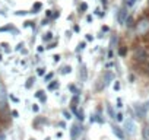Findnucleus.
<instances>
[{
	"label": "nucleus",
	"mask_w": 149,
	"mask_h": 140,
	"mask_svg": "<svg viewBox=\"0 0 149 140\" xmlns=\"http://www.w3.org/2000/svg\"><path fill=\"white\" fill-rule=\"evenodd\" d=\"M42 40H44L45 42L51 41V40H53V34H51V32H45V34H44V37H42Z\"/></svg>",
	"instance_id": "nucleus-17"
},
{
	"label": "nucleus",
	"mask_w": 149,
	"mask_h": 140,
	"mask_svg": "<svg viewBox=\"0 0 149 140\" xmlns=\"http://www.w3.org/2000/svg\"><path fill=\"white\" fill-rule=\"evenodd\" d=\"M105 108H107V112H108V115H110V118L111 120H116V111H114V108H113V105L111 104H107L105 105Z\"/></svg>",
	"instance_id": "nucleus-8"
},
{
	"label": "nucleus",
	"mask_w": 149,
	"mask_h": 140,
	"mask_svg": "<svg viewBox=\"0 0 149 140\" xmlns=\"http://www.w3.org/2000/svg\"><path fill=\"white\" fill-rule=\"evenodd\" d=\"M92 40H94V37H92L91 34H88V35H86V41H92Z\"/></svg>",
	"instance_id": "nucleus-35"
},
{
	"label": "nucleus",
	"mask_w": 149,
	"mask_h": 140,
	"mask_svg": "<svg viewBox=\"0 0 149 140\" xmlns=\"http://www.w3.org/2000/svg\"><path fill=\"white\" fill-rule=\"evenodd\" d=\"M111 131H113V134H114L118 140H126V133H124V130H123L120 125L111 124Z\"/></svg>",
	"instance_id": "nucleus-6"
},
{
	"label": "nucleus",
	"mask_w": 149,
	"mask_h": 140,
	"mask_svg": "<svg viewBox=\"0 0 149 140\" xmlns=\"http://www.w3.org/2000/svg\"><path fill=\"white\" fill-rule=\"evenodd\" d=\"M82 123H78V124H73L72 125V128H70V137H72V140H76L79 136H81V133H82Z\"/></svg>",
	"instance_id": "nucleus-5"
},
{
	"label": "nucleus",
	"mask_w": 149,
	"mask_h": 140,
	"mask_svg": "<svg viewBox=\"0 0 149 140\" xmlns=\"http://www.w3.org/2000/svg\"><path fill=\"white\" fill-rule=\"evenodd\" d=\"M73 31H74V32H79V31H81L79 25H74V26H73Z\"/></svg>",
	"instance_id": "nucleus-34"
},
{
	"label": "nucleus",
	"mask_w": 149,
	"mask_h": 140,
	"mask_svg": "<svg viewBox=\"0 0 149 140\" xmlns=\"http://www.w3.org/2000/svg\"><path fill=\"white\" fill-rule=\"evenodd\" d=\"M76 118H78V121L79 123H84V120H85V112H84V110L81 108V110H78V112H76Z\"/></svg>",
	"instance_id": "nucleus-12"
},
{
	"label": "nucleus",
	"mask_w": 149,
	"mask_h": 140,
	"mask_svg": "<svg viewBox=\"0 0 149 140\" xmlns=\"http://www.w3.org/2000/svg\"><path fill=\"white\" fill-rule=\"evenodd\" d=\"M85 47H86V42H85V41H82V42H79V44H78V48H76V51L79 53V51L85 50Z\"/></svg>",
	"instance_id": "nucleus-20"
},
{
	"label": "nucleus",
	"mask_w": 149,
	"mask_h": 140,
	"mask_svg": "<svg viewBox=\"0 0 149 140\" xmlns=\"http://www.w3.org/2000/svg\"><path fill=\"white\" fill-rule=\"evenodd\" d=\"M117 34L116 35H111V40H110V50H113L114 48V44H117Z\"/></svg>",
	"instance_id": "nucleus-14"
},
{
	"label": "nucleus",
	"mask_w": 149,
	"mask_h": 140,
	"mask_svg": "<svg viewBox=\"0 0 149 140\" xmlns=\"http://www.w3.org/2000/svg\"><path fill=\"white\" fill-rule=\"evenodd\" d=\"M42 96H45V92L44 91H37V94H35V98H42Z\"/></svg>",
	"instance_id": "nucleus-25"
},
{
	"label": "nucleus",
	"mask_w": 149,
	"mask_h": 140,
	"mask_svg": "<svg viewBox=\"0 0 149 140\" xmlns=\"http://www.w3.org/2000/svg\"><path fill=\"white\" fill-rule=\"evenodd\" d=\"M148 5H149V2H148Z\"/></svg>",
	"instance_id": "nucleus-49"
},
{
	"label": "nucleus",
	"mask_w": 149,
	"mask_h": 140,
	"mask_svg": "<svg viewBox=\"0 0 149 140\" xmlns=\"http://www.w3.org/2000/svg\"><path fill=\"white\" fill-rule=\"evenodd\" d=\"M116 107H117L118 110H121V108H123V102H121V99H120V98L117 99V105H116Z\"/></svg>",
	"instance_id": "nucleus-30"
},
{
	"label": "nucleus",
	"mask_w": 149,
	"mask_h": 140,
	"mask_svg": "<svg viewBox=\"0 0 149 140\" xmlns=\"http://www.w3.org/2000/svg\"><path fill=\"white\" fill-rule=\"evenodd\" d=\"M32 111H34V112H38V111H40V107H38L37 104H35V105H32Z\"/></svg>",
	"instance_id": "nucleus-32"
},
{
	"label": "nucleus",
	"mask_w": 149,
	"mask_h": 140,
	"mask_svg": "<svg viewBox=\"0 0 149 140\" xmlns=\"http://www.w3.org/2000/svg\"><path fill=\"white\" fill-rule=\"evenodd\" d=\"M134 112H136V118H139V120H143L145 115H146L143 105H134Z\"/></svg>",
	"instance_id": "nucleus-7"
},
{
	"label": "nucleus",
	"mask_w": 149,
	"mask_h": 140,
	"mask_svg": "<svg viewBox=\"0 0 149 140\" xmlns=\"http://www.w3.org/2000/svg\"><path fill=\"white\" fill-rule=\"evenodd\" d=\"M134 31H136V35H137V37L148 35V34H149V18L142 16V18H140L137 22H136Z\"/></svg>",
	"instance_id": "nucleus-2"
},
{
	"label": "nucleus",
	"mask_w": 149,
	"mask_h": 140,
	"mask_svg": "<svg viewBox=\"0 0 149 140\" xmlns=\"http://www.w3.org/2000/svg\"><path fill=\"white\" fill-rule=\"evenodd\" d=\"M86 21H88V22H91V21H92V16H91V15H88V16H86Z\"/></svg>",
	"instance_id": "nucleus-43"
},
{
	"label": "nucleus",
	"mask_w": 149,
	"mask_h": 140,
	"mask_svg": "<svg viewBox=\"0 0 149 140\" xmlns=\"http://www.w3.org/2000/svg\"><path fill=\"white\" fill-rule=\"evenodd\" d=\"M12 115H13V117H18L19 114H18V111H15V110H13V111H12Z\"/></svg>",
	"instance_id": "nucleus-41"
},
{
	"label": "nucleus",
	"mask_w": 149,
	"mask_h": 140,
	"mask_svg": "<svg viewBox=\"0 0 149 140\" xmlns=\"http://www.w3.org/2000/svg\"><path fill=\"white\" fill-rule=\"evenodd\" d=\"M58 125H60V127H63V128L66 127V124H64V121H60V123H58Z\"/></svg>",
	"instance_id": "nucleus-42"
},
{
	"label": "nucleus",
	"mask_w": 149,
	"mask_h": 140,
	"mask_svg": "<svg viewBox=\"0 0 149 140\" xmlns=\"http://www.w3.org/2000/svg\"><path fill=\"white\" fill-rule=\"evenodd\" d=\"M58 88V82L57 80H51V83H48V91H54Z\"/></svg>",
	"instance_id": "nucleus-15"
},
{
	"label": "nucleus",
	"mask_w": 149,
	"mask_h": 140,
	"mask_svg": "<svg viewBox=\"0 0 149 140\" xmlns=\"http://www.w3.org/2000/svg\"><path fill=\"white\" fill-rule=\"evenodd\" d=\"M37 73H38L40 76H42V75H45V69H42V67H40V69H38V72H37Z\"/></svg>",
	"instance_id": "nucleus-29"
},
{
	"label": "nucleus",
	"mask_w": 149,
	"mask_h": 140,
	"mask_svg": "<svg viewBox=\"0 0 149 140\" xmlns=\"http://www.w3.org/2000/svg\"><path fill=\"white\" fill-rule=\"evenodd\" d=\"M82 140H85V139H82Z\"/></svg>",
	"instance_id": "nucleus-48"
},
{
	"label": "nucleus",
	"mask_w": 149,
	"mask_h": 140,
	"mask_svg": "<svg viewBox=\"0 0 149 140\" xmlns=\"http://www.w3.org/2000/svg\"><path fill=\"white\" fill-rule=\"evenodd\" d=\"M142 139L143 140H149V124H145L142 127Z\"/></svg>",
	"instance_id": "nucleus-9"
},
{
	"label": "nucleus",
	"mask_w": 149,
	"mask_h": 140,
	"mask_svg": "<svg viewBox=\"0 0 149 140\" xmlns=\"http://www.w3.org/2000/svg\"><path fill=\"white\" fill-rule=\"evenodd\" d=\"M86 10H88V5L85 2H82L81 6H79V12H86Z\"/></svg>",
	"instance_id": "nucleus-22"
},
{
	"label": "nucleus",
	"mask_w": 149,
	"mask_h": 140,
	"mask_svg": "<svg viewBox=\"0 0 149 140\" xmlns=\"http://www.w3.org/2000/svg\"><path fill=\"white\" fill-rule=\"evenodd\" d=\"M44 51V47H38V53H42Z\"/></svg>",
	"instance_id": "nucleus-44"
},
{
	"label": "nucleus",
	"mask_w": 149,
	"mask_h": 140,
	"mask_svg": "<svg viewBox=\"0 0 149 140\" xmlns=\"http://www.w3.org/2000/svg\"><path fill=\"white\" fill-rule=\"evenodd\" d=\"M79 99H81V95H74V96L72 98V101H70V105H72V107H76V105L79 104Z\"/></svg>",
	"instance_id": "nucleus-13"
},
{
	"label": "nucleus",
	"mask_w": 149,
	"mask_h": 140,
	"mask_svg": "<svg viewBox=\"0 0 149 140\" xmlns=\"http://www.w3.org/2000/svg\"><path fill=\"white\" fill-rule=\"evenodd\" d=\"M51 12H53V10H47V12H45V16H47V18H53V13H51Z\"/></svg>",
	"instance_id": "nucleus-33"
},
{
	"label": "nucleus",
	"mask_w": 149,
	"mask_h": 140,
	"mask_svg": "<svg viewBox=\"0 0 149 140\" xmlns=\"http://www.w3.org/2000/svg\"><path fill=\"white\" fill-rule=\"evenodd\" d=\"M34 82H35V78H29V79H28V82H26V85H25V86H26V88H31V86H32V83H34Z\"/></svg>",
	"instance_id": "nucleus-24"
},
{
	"label": "nucleus",
	"mask_w": 149,
	"mask_h": 140,
	"mask_svg": "<svg viewBox=\"0 0 149 140\" xmlns=\"http://www.w3.org/2000/svg\"><path fill=\"white\" fill-rule=\"evenodd\" d=\"M133 58L136 63L139 64H145L149 63V48L146 45H137L133 50Z\"/></svg>",
	"instance_id": "nucleus-1"
},
{
	"label": "nucleus",
	"mask_w": 149,
	"mask_h": 140,
	"mask_svg": "<svg viewBox=\"0 0 149 140\" xmlns=\"http://www.w3.org/2000/svg\"><path fill=\"white\" fill-rule=\"evenodd\" d=\"M72 72V67L70 66H64L63 69H61V75H67V73H70Z\"/></svg>",
	"instance_id": "nucleus-19"
},
{
	"label": "nucleus",
	"mask_w": 149,
	"mask_h": 140,
	"mask_svg": "<svg viewBox=\"0 0 149 140\" xmlns=\"http://www.w3.org/2000/svg\"><path fill=\"white\" fill-rule=\"evenodd\" d=\"M126 26H127V28H134V26H136V22H134V19H133L132 15H129V18H127V21H126Z\"/></svg>",
	"instance_id": "nucleus-11"
},
{
	"label": "nucleus",
	"mask_w": 149,
	"mask_h": 140,
	"mask_svg": "<svg viewBox=\"0 0 149 140\" xmlns=\"http://www.w3.org/2000/svg\"><path fill=\"white\" fill-rule=\"evenodd\" d=\"M137 2V0H124V6H127V8H132L134 3Z\"/></svg>",
	"instance_id": "nucleus-21"
},
{
	"label": "nucleus",
	"mask_w": 149,
	"mask_h": 140,
	"mask_svg": "<svg viewBox=\"0 0 149 140\" xmlns=\"http://www.w3.org/2000/svg\"><path fill=\"white\" fill-rule=\"evenodd\" d=\"M41 8H42V5H41L40 2H38V3H35V5H34V8H32V13H38V10H40Z\"/></svg>",
	"instance_id": "nucleus-18"
},
{
	"label": "nucleus",
	"mask_w": 149,
	"mask_h": 140,
	"mask_svg": "<svg viewBox=\"0 0 149 140\" xmlns=\"http://www.w3.org/2000/svg\"><path fill=\"white\" fill-rule=\"evenodd\" d=\"M113 55H114V54H113V50H110V51H108V58H113Z\"/></svg>",
	"instance_id": "nucleus-40"
},
{
	"label": "nucleus",
	"mask_w": 149,
	"mask_h": 140,
	"mask_svg": "<svg viewBox=\"0 0 149 140\" xmlns=\"http://www.w3.org/2000/svg\"><path fill=\"white\" fill-rule=\"evenodd\" d=\"M146 70H148V75H149V63H148V69Z\"/></svg>",
	"instance_id": "nucleus-46"
},
{
	"label": "nucleus",
	"mask_w": 149,
	"mask_h": 140,
	"mask_svg": "<svg viewBox=\"0 0 149 140\" xmlns=\"http://www.w3.org/2000/svg\"><path fill=\"white\" fill-rule=\"evenodd\" d=\"M108 31H110L108 26H102V32H108Z\"/></svg>",
	"instance_id": "nucleus-39"
},
{
	"label": "nucleus",
	"mask_w": 149,
	"mask_h": 140,
	"mask_svg": "<svg viewBox=\"0 0 149 140\" xmlns=\"http://www.w3.org/2000/svg\"><path fill=\"white\" fill-rule=\"evenodd\" d=\"M82 79L84 80L86 79V69H85V66H82Z\"/></svg>",
	"instance_id": "nucleus-28"
},
{
	"label": "nucleus",
	"mask_w": 149,
	"mask_h": 140,
	"mask_svg": "<svg viewBox=\"0 0 149 140\" xmlns=\"http://www.w3.org/2000/svg\"><path fill=\"white\" fill-rule=\"evenodd\" d=\"M127 51H129V47L127 45H120L118 47V55L120 57H126L127 55Z\"/></svg>",
	"instance_id": "nucleus-10"
},
{
	"label": "nucleus",
	"mask_w": 149,
	"mask_h": 140,
	"mask_svg": "<svg viewBox=\"0 0 149 140\" xmlns=\"http://www.w3.org/2000/svg\"><path fill=\"white\" fill-rule=\"evenodd\" d=\"M10 99H12V101H15V102H18V98H16V96H10Z\"/></svg>",
	"instance_id": "nucleus-45"
},
{
	"label": "nucleus",
	"mask_w": 149,
	"mask_h": 140,
	"mask_svg": "<svg viewBox=\"0 0 149 140\" xmlns=\"http://www.w3.org/2000/svg\"><path fill=\"white\" fill-rule=\"evenodd\" d=\"M54 47H56V42H51V44H50L47 48H48V50H51V48H54Z\"/></svg>",
	"instance_id": "nucleus-37"
},
{
	"label": "nucleus",
	"mask_w": 149,
	"mask_h": 140,
	"mask_svg": "<svg viewBox=\"0 0 149 140\" xmlns=\"http://www.w3.org/2000/svg\"><path fill=\"white\" fill-rule=\"evenodd\" d=\"M127 9H129L127 6H121V8L118 9V12H117V21H118L120 25H126V21H127V18H129Z\"/></svg>",
	"instance_id": "nucleus-4"
},
{
	"label": "nucleus",
	"mask_w": 149,
	"mask_h": 140,
	"mask_svg": "<svg viewBox=\"0 0 149 140\" xmlns=\"http://www.w3.org/2000/svg\"><path fill=\"white\" fill-rule=\"evenodd\" d=\"M113 88H114V91H120V88H121V86H120V82H118V80H116V82H114V85H113Z\"/></svg>",
	"instance_id": "nucleus-27"
},
{
	"label": "nucleus",
	"mask_w": 149,
	"mask_h": 140,
	"mask_svg": "<svg viewBox=\"0 0 149 140\" xmlns=\"http://www.w3.org/2000/svg\"><path fill=\"white\" fill-rule=\"evenodd\" d=\"M29 140H35V139H29Z\"/></svg>",
	"instance_id": "nucleus-47"
},
{
	"label": "nucleus",
	"mask_w": 149,
	"mask_h": 140,
	"mask_svg": "<svg viewBox=\"0 0 149 140\" xmlns=\"http://www.w3.org/2000/svg\"><path fill=\"white\" fill-rule=\"evenodd\" d=\"M142 105H143V108H145V111L148 112V110H149V101H146V102H145V104H142Z\"/></svg>",
	"instance_id": "nucleus-31"
},
{
	"label": "nucleus",
	"mask_w": 149,
	"mask_h": 140,
	"mask_svg": "<svg viewBox=\"0 0 149 140\" xmlns=\"http://www.w3.org/2000/svg\"><path fill=\"white\" fill-rule=\"evenodd\" d=\"M63 117H64V120H70L72 118V112H69L67 110H64L63 111Z\"/></svg>",
	"instance_id": "nucleus-23"
},
{
	"label": "nucleus",
	"mask_w": 149,
	"mask_h": 140,
	"mask_svg": "<svg viewBox=\"0 0 149 140\" xmlns=\"http://www.w3.org/2000/svg\"><path fill=\"white\" fill-rule=\"evenodd\" d=\"M116 121H118V123H124V115H123V112H117L116 114Z\"/></svg>",
	"instance_id": "nucleus-16"
},
{
	"label": "nucleus",
	"mask_w": 149,
	"mask_h": 140,
	"mask_svg": "<svg viewBox=\"0 0 149 140\" xmlns=\"http://www.w3.org/2000/svg\"><path fill=\"white\" fill-rule=\"evenodd\" d=\"M123 130H124V133H126L127 136H134V134H136V124H134L133 118L124 120V127H123Z\"/></svg>",
	"instance_id": "nucleus-3"
},
{
	"label": "nucleus",
	"mask_w": 149,
	"mask_h": 140,
	"mask_svg": "<svg viewBox=\"0 0 149 140\" xmlns=\"http://www.w3.org/2000/svg\"><path fill=\"white\" fill-rule=\"evenodd\" d=\"M60 16V12H56V13H53V19H56V18H58Z\"/></svg>",
	"instance_id": "nucleus-36"
},
{
	"label": "nucleus",
	"mask_w": 149,
	"mask_h": 140,
	"mask_svg": "<svg viewBox=\"0 0 149 140\" xmlns=\"http://www.w3.org/2000/svg\"><path fill=\"white\" fill-rule=\"evenodd\" d=\"M53 58H54V61H56V63H57V61H60V55H58V54H57V55H54Z\"/></svg>",
	"instance_id": "nucleus-38"
},
{
	"label": "nucleus",
	"mask_w": 149,
	"mask_h": 140,
	"mask_svg": "<svg viewBox=\"0 0 149 140\" xmlns=\"http://www.w3.org/2000/svg\"><path fill=\"white\" fill-rule=\"evenodd\" d=\"M53 79V73H47L45 76H44V82H50Z\"/></svg>",
	"instance_id": "nucleus-26"
}]
</instances>
